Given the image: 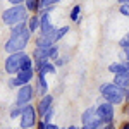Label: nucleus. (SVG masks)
<instances>
[{
    "mask_svg": "<svg viewBox=\"0 0 129 129\" xmlns=\"http://www.w3.org/2000/svg\"><path fill=\"white\" fill-rule=\"evenodd\" d=\"M31 38V31L28 28V22H19L16 26H12L9 40L5 41V52L7 53H16V52H24L28 47Z\"/></svg>",
    "mask_w": 129,
    "mask_h": 129,
    "instance_id": "1",
    "label": "nucleus"
},
{
    "mask_svg": "<svg viewBox=\"0 0 129 129\" xmlns=\"http://www.w3.org/2000/svg\"><path fill=\"white\" fill-rule=\"evenodd\" d=\"M2 21L4 24L7 26H16L19 22H26L28 21V9L24 4H17V5H12L9 9H5L2 12Z\"/></svg>",
    "mask_w": 129,
    "mask_h": 129,
    "instance_id": "2",
    "label": "nucleus"
},
{
    "mask_svg": "<svg viewBox=\"0 0 129 129\" xmlns=\"http://www.w3.org/2000/svg\"><path fill=\"white\" fill-rule=\"evenodd\" d=\"M100 91H102V96L105 98V102H109L112 105H119L122 103L126 96H124V89L119 88L117 84H114V83H105V84H102L100 86Z\"/></svg>",
    "mask_w": 129,
    "mask_h": 129,
    "instance_id": "3",
    "label": "nucleus"
},
{
    "mask_svg": "<svg viewBox=\"0 0 129 129\" xmlns=\"http://www.w3.org/2000/svg\"><path fill=\"white\" fill-rule=\"evenodd\" d=\"M28 57L26 52H16V53H9V57L5 60V71L9 74H17L22 67V62Z\"/></svg>",
    "mask_w": 129,
    "mask_h": 129,
    "instance_id": "4",
    "label": "nucleus"
},
{
    "mask_svg": "<svg viewBox=\"0 0 129 129\" xmlns=\"http://www.w3.org/2000/svg\"><path fill=\"white\" fill-rule=\"evenodd\" d=\"M21 129H31L36 126V110L33 105H22L21 110Z\"/></svg>",
    "mask_w": 129,
    "mask_h": 129,
    "instance_id": "5",
    "label": "nucleus"
},
{
    "mask_svg": "<svg viewBox=\"0 0 129 129\" xmlns=\"http://www.w3.org/2000/svg\"><path fill=\"white\" fill-rule=\"evenodd\" d=\"M59 57V48L57 45H52V47H36L33 52V59L36 60H57Z\"/></svg>",
    "mask_w": 129,
    "mask_h": 129,
    "instance_id": "6",
    "label": "nucleus"
},
{
    "mask_svg": "<svg viewBox=\"0 0 129 129\" xmlns=\"http://www.w3.org/2000/svg\"><path fill=\"white\" fill-rule=\"evenodd\" d=\"M96 115L98 119L103 122V124H110L112 119H114V105L105 102V103H100L96 107Z\"/></svg>",
    "mask_w": 129,
    "mask_h": 129,
    "instance_id": "7",
    "label": "nucleus"
},
{
    "mask_svg": "<svg viewBox=\"0 0 129 129\" xmlns=\"http://www.w3.org/2000/svg\"><path fill=\"white\" fill-rule=\"evenodd\" d=\"M35 76V69H24V71H19L17 74H14V78L9 81L10 86H22V84H28L31 81V78Z\"/></svg>",
    "mask_w": 129,
    "mask_h": 129,
    "instance_id": "8",
    "label": "nucleus"
},
{
    "mask_svg": "<svg viewBox=\"0 0 129 129\" xmlns=\"http://www.w3.org/2000/svg\"><path fill=\"white\" fill-rule=\"evenodd\" d=\"M33 96H35V89L29 86V83L19 86V91H17V105H19V107L28 105L31 100H33Z\"/></svg>",
    "mask_w": 129,
    "mask_h": 129,
    "instance_id": "9",
    "label": "nucleus"
},
{
    "mask_svg": "<svg viewBox=\"0 0 129 129\" xmlns=\"http://www.w3.org/2000/svg\"><path fill=\"white\" fill-rule=\"evenodd\" d=\"M52 102H53V98H52V95H48V93L41 96L40 103H38V109H36V112L40 114L41 117H43V115H45V114L52 109Z\"/></svg>",
    "mask_w": 129,
    "mask_h": 129,
    "instance_id": "10",
    "label": "nucleus"
},
{
    "mask_svg": "<svg viewBox=\"0 0 129 129\" xmlns=\"http://www.w3.org/2000/svg\"><path fill=\"white\" fill-rule=\"evenodd\" d=\"M36 71H38V74H55V66L50 60H38Z\"/></svg>",
    "mask_w": 129,
    "mask_h": 129,
    "instance_id": "11",
    "label": "nucleus"
},
{
    "mask_svg": "<svg viewBox=\"0 0 129 129\" xmlns=\"http://www.w3.org/2000/svg\"><path fill=\"white\" fill-rule=\"evenodd\" d=\"M114 84H117L119 88L126 89L129 86V71H124V72H119V74H115V78H114Z\"/></svg>",
    "mask_w": 129,
    "mask_h": 129,
    "instance_id": "12",
    "label": "nucleus"
},
{
    "mask_svg": "<svg viewBox=\"0 0 129 129\" xmlns=\"http://www.w3.org/2000/svg\"><path fill=\"white\" fill-rule=\"evenodd\" d=\"M98 119V115H96V107H89L83 112V115H81V120H83V124H89V122H93V120Z\"/></svg>",
    "mask_w": 129,
    "mask_h": 129,
    "instance_id": "13",
    "label": "nucleus"
},
{
    "mask_svg": "<svg viewBox=\"0 0 129 129\" xmlns=\"http://www.w3.org/2000/svg\"><path fill=\"white\" fill-rule=\"evenodd\" d=\"M38 93H40V96L48 93V84H47L45 74H38Z\"/></svg>",
    "mask_w": 129,
    "mask_h": 129,
    "instance_id": "14",
    "label": "nucleus"
},
{
    "mask_svg": "<svg viewBox=\"0 0 129 129\" xmlns=\"http://www.w3.org/2000/svg\"><path fill=\"white\" fill-rule=\"evenodd\" d=\"M26 22H28V28H29L31 33H33V31H36V29H40V16H38V14L31 16Z\"/></svg>",
    "mask_w": 129,
    "mask_h": 129,
    "instance_id": "15",
    "label": "nucleus"
},
{
    "mask_svg": "<svg viewBox=\"0 0 129 129\" xmlns=\"http://www.w3.org/2000/svg\"><path fill=\"white\" fill-rule=\"evenodd\" d=\"M24 5H26L28 12H33V14H35V12L40 10V0H26Z\"/></svg>",
    "mask_w": 129,
    "mask_h": 129,
    "instance_id": "16",
    "label": "nucleus"
},
{
    "mask_svg": "<svg viewBox=\"0 0 129 129\" xmlns=\"http://www.w3.org/2000/svg\"><path fill=\"white\" fill-rule=\"evenodd\" d=\"M109 71L112 72V74H119V72H124V71H129V69L126 67V64H124V62H122V64L117 62V64H110Z\"/></svg>",
    "mask_w": 129,
    "mask_h": 129,
    "instance_id": "17",
    "label": "nucleus"
},
{
    "mask_svg": "<svg viewBox=\"0 0 129 129\" xmlns=\"http://www.w3.org/2000/svg\"><path fill=\"white\" fill-rule=\"evenodd\" d=\"M67 33H69V26H60V28H55V43H57L59 40H62Z\"/></svg>",
    "mask_w": 129,
    "mask_h": 129,
    "instance_id": "18",
    "label": "nucleus"
},
{
    "mask_svg": "<svg viewBox=\"0 0 129 129\" xmlns=\"http://www.w3.org/2000/svg\"><path fill=\"white\" fill-rule=\"evenodd\" d=\"M81 5H74L72 7V10H71V21L72 22H78L79 21V14H81Z\"/></svg>",
    "mask_w": 129,
    "mask_h": 129,
    "instance_id": "19",
    "label": "nucleus"
},
{
    "mask_svg": "<svg viewBox=\"0 0 129 129\" xmlns=\"http://www.w3.org/2000/svg\"><path fill=\"white\" fill-rule=\"evenodd\" d=\"M102 120L96 119V120H93V122H89V124H83V127L81 129H102Z\"/></svg>",
    "mask_w": 129,
    "mask_h": 129,
    "instance_id": "20",
    "label": "nucleus"
},
{
    "mask_svg": "<svg viewBox=\"0 0 129 129\" xmlns=\"http://www.w3.org/2000/svg\"><path fill=\"white\" fill-rule=\"evenodd\" d=\"M62 0H40V9H45V7H50V5H55Z\"/></svg>",
    "mask_w": 129,
    "mask_h": 129,
    "instance_id": "21",
    "label": "nucleus"
},
{
    "mask_svg": "<svg viewBox=\"0 0 129 129\" xmlns=\"http://www.w3.org/2000/svg\"><path fill=\"white\" fill-rule=\"evenodd\" d=\"M119 12L122 14V16H126V17H129V4H120Z\"/></svg>",
    "mask_w": 129,
    "mask_h": 129,
    "instance_id": "22",
    "label": "nucleus"
},
{
    "mask_svg": "<svg viewBox=\"0 0 129 129\" xmlns=\"http://www.w3.org/2000/svg\"><path fill=\"white\" fill-rule=\"evenodd\" d=\"M119 45L122 47V48H127V47H129V33L124 36V38H120V40H119Z\"/></svg>",
    "mask_w": 129,
    "mask_h": 129,
    "instance_id": "23",
    "label": "nucleus"
},
{
    "mask_svg": "<svg viewBox=\"0 0 129 129\" xmlns=\"http://www.w3.org/2000/svg\"><path fill=\"white\" fill-rule=\"evenodd\" d=\"M21 110H22V107H19V105H17V109H12L10 110V117H12V119H14V117H19Z\"/></svg>",
    "mask_w": 129,
    "mask_h": 129,
    "instance_id": "24",
    "label": "nucleus"
},
{
    "mask_svg": "<svg viewBox=\"0 0 129 129\" xmlns=\"http://www.w3.org/2000/svg\"><path fill=\"white\" fill-rule=\"evenodd\" d=\"M52 114H53V109H50L48 112H47V114L43 115V122H47V124H48V122H50V119H52Z\"/></svg>",
    "mask_w": 129,
    "mask_h": 129,
    "instance_id": "25",
    "label": "nucleus"
},
{
    "mask_svg": "<svg viewBox=\"0 0 129 129\" xmlns=\"http://www.w3.org/2000/svg\"><path fill=\"white\" fill-rule=\"evenodd\" d=\"M9 2L12 4V5H17V4H24L26 0H9Z\"/></svg>",
    "mask_w": 129,
    "mask_h": 129,
    "instance_id": "26",
    "label": "nucleus"
},
{
    "mask_svg": "<svg viewBox=\"0 0 129 129\" xmlns=\"http://www.w3.org/2000/svg\"><path fill=\"white\" fill-rule=\"evenodd\" d=\"M122 55L126 57V60H129V47H127V48H124V52H122Z\"/></svg>",
    "mask_w": 129,
    "mask_h": 129,
    "instance_id": "27",
    "label": "nucleus"
},
{
    "mask_svg": "<svg viewBox=\"0 0 129 129\" xmlns=\"http://www.w3.org/2000/svg\"><path fill=\"white\" fill-rule=\"evenodd\" d=\"M45 129H59V127H57L55 124H50V122H48V124L45 126Z\"/></svg>",
    "mask_w": 129,
    "mask_h": 129,
    "instance_id": "28",
    "label": "nucleus"
},
{
    "mask_svg": "<svg viewBox=\"0 0 129 129\" xmlns=\"http://www.w3.org/2000/svg\"><path fill=\"white\" fill-rule=\"evenodd\" d=\"M64 62H66V59H60V60L55 62V66H64Z\"/></svg>",
    "mask_w": 129,
    "mask_h": 129,
    "instance_id": "29",
    "label": "nucleus"
},
{
    "mask_svg": "<svg viewBox=\"0 0 129 129\" xmlns=\"http://www.w3.org/2000/svg\"><path fill=\"white\" fill-rule=\"evenodd\" d=\"M102 129H114V126H112V124H107L105 127H102Z\"/></svg>",
    "mask_w": 129,
    "mask_h": 129,
    "instance_id": "30",
    "label": "nucleus"
},
{
    "mask_svg": "<svg viewBox=\"0 0 129 129\" xmlns=\"http://www.w3.org/2000/svg\"><path fill=\"white\" fill-rule=\"evenodd\" d=\"M119 4H129V0H117Z\"/></svg>",
    "mask_w": 129,
    "mask_h": 129,
    "instance_id": "31",
    "label": "nucleus"
},
{
    "mask_svg": "<svg viewBox=\"0 0 129 129\" xmlns=\"http://www.w3.org/2000/svg\"><path fill=\"white\" fill-rule=\"evenodd\" d=\"M122 129H129V124H127V122H126V124L122 126Z\"/></svg>",
    "mask_w": 129,
    "mask_h": 129,
    "instance_id": "32",
    "label": "nucleus"
},
{
    "mask_svg": "<svg viewBox=\"0 0 129 129\" xmlns=\"http://www.w3.org/2000/svg\"><path fill=\"white\" fill-rule=\"evenodd\" d=\"M69 129H78V127H76V126H71V127Z\"/></svg>",
    "mask_w": 129,
    "mask_h": 129,
    "instance_id": "33",
    "label": "nucleus"
}]
</instances>
